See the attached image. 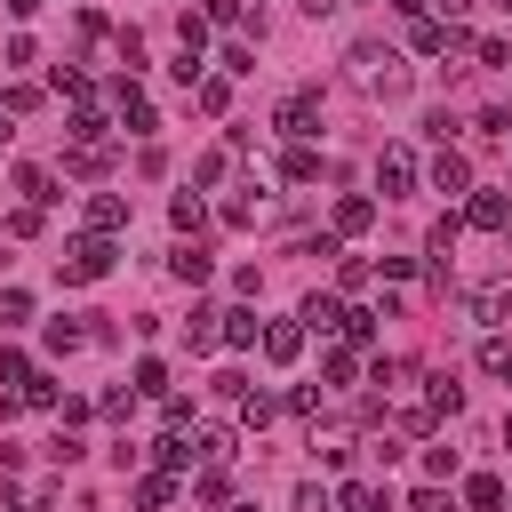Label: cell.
Returning a JSON list of instances; mask_svg holds the SVG:
<instances>
[{
    "instance_id": "10",
    "label": "cell",
    "mask_w": 512,
    "mask_h": 512,
    "mask_svg": "<svg viewBox=\"0 0 512 512\" xmlns=\"http://www.w3.org/2000/svg\"><path fill=\"white\" fill-rule=\"evenodd\" d=\"M112 96H120V120H128V136H152V104H144V88H136V80H120Z\"/></svg>"
},
{
    "instance_id": "5",
    "label": "cell",
    "mask_w": 512,
    "mask_h": 512,
    "mask_svg": "<svg viewBox=\"0 0 512 512\" xmlns=\"http://www.w3.org/2000/svg\"><path fill=\"white\" fill-rule=\"evenodd\" d=\"M432 192H448V200H464V192H472V160H464L456 144H440V152H432Z\"/></svg>"
},
{
    "instance_id": "13",
    "label": "cell",
    "mask_w": 512,
    "mask_h": 512,
    "mask_svg": "<svg viewBox=\"0 0 512 512\" xmlns=\"http://www.w3.org/2000/svg\"><path fill=\"white\" fill-rule=\"evenodd\" d=\"M120 224H128V200L120 192H96L88 200V232H120Z\"/></svg>"
},
{
    "instance_id": "11",
    "label": "cell",
    "mask_w": 512,
    "mask_h": 512,
    "mask_svg": "<svg viewBox=\"0 0 512 512\" xmlns=\"http://www.w3.org/2000/svg\"><path fill=\"white\" fill-rule=\"evenodd\" d=\"M304 352V328L296 320H264V360H296Z\"/></svg>"
},
{
    "instance_id": "17",
    "label": "cell",
    "mask_w": 512,
    "mask_h": 512,
    "mask_svg": "<svg viewBox=\"0 0 512 512\" xmlns=\"http://www.w3.org/2000/svg\"><path fill=\"white\" fill-rule=\"evenodd\" d=\"M16 192H24V208H48L56 200V176L48 168H16Z\"/></svg>"
},
{
    "instance_id": "42",
    "label": "cell",
    "mask_w": 512,
    "mask_h": 512,
    "mask_svg": "<svg viewBox=\"0 0 512 512\" xmlns=\"http://www.w3.org/2000/svg\"><path fill=\"white\" fill-rule=\"evenodd\" d=\"M504 448H512V416H504Z\"/></svg>"
},
{
    "instance_id": "36",
    "label": "cell",
    "mask_w": 512,
    "mask_h": 512,
    "mask_svg": "<svg viewBox=\"0 0 512 512\" xmlns=\"http://www.w3.org/2000/svg\"><path fill=\"white\" fill-rule=\"evenodd\" d=\"M480 136H512V112H504V104H488V112H480Z\"/></svg>"
},
{
    "instance_id": "9",
    "label": "cell",
    "mask_w": 512,
    "mask_h": 512,
    "mask_svg": "<svg viewBox=\"0 0 512 512\" xmlns=\"http://www.w3.org/2000/svg\"><path fill=\"white\" fill-rule=\"evenodd\" d=\"M408 48H416V56H448V48H456V32H448L440 16H416V32H408Z\"/></svg>"
},
{
    "instance_id": "18",
    "label": "cell",
    "mask_w": 512,
    "mask_h": 512,
    "mask_svg": "<svg viewBox=\"0 0 512 512\" xmlns=\"http://www.w3.org/2000/svg\"><path fill=\"white\" fill-rule=\"evenodd\" d=\"M368 224H376V200H360V192H352V200H336V232H344V240H352V232H368Z\"/></svg>"
},
{
    "instance_id": "33",
    "label": "cell",
    "mask_w": 512,
    "mask_h": 512,
    "mask_svg": "<svg viewBox=\"0 0 512 512\" xmlns=\"http://www.w3.org/2000/svg\"><path fill=\"white\" fill-rule=\"evenodd\" d=\"M456 472V448H424V480H448Z\"/></svg>"
},
{
    "instance_id": "45",
    "label": "cell",
    "mask_w": 512,
    "mask_h": 512,
    "mask_svg": "<svg viewBox=\"0 0 512 512\" xmlns=\"http://www.w3.org/2000/svg\"><path fill=\"white\" fill-rule=\"evenodd\" d=\"M504 376H512V360H504Z\"/></svg>"
},
{
    "instance_id": "30",
    "label": "cell",
    "mask_w": 512,
    "mask_h": 512,
    "mask_svg": "<svg viewBox=\"0 0 512 512\" xmlns=\"http://www.w3.org/2000/svg\"><path fill=\"white\" fill-rule=\"evenodd\" d=\"M168 216H176V232H192V224H200V192H176V200H168Z\"/></svg>"
},
{
    "instance_id": "41",
    "label": "cell",
    "mask_w": 512,
    "mask_h": 512,
    "mask_svg": "<svg viewBox=\"0 0 512 512\" xmlns=\"http://www.w3.org/2000/svg\"><path fill=\"white\" fill-rule=\"evenodd\" d=\"M504 256H512V224H504Z\"/></svg>"
},
{
    "instance_id": "16",
    "label": "cell",
    "mask_w": 512,
    "mask_h": 512,
    "mask_svg": "<svg viewBox=\"0 0 512 512\" xmlns=\"http://www.w3.org/2000/svg\"><path fill=\"white\" fill-rule=\"evenodd\" d=\"M280 176H288V184H312V176H320V152H312V144H288V152H280Z\"/></svg>"
},
{
    "instance_id": "4",
    "label": "cell",
    "mask_w": 512,
    "mask_h": 512,
    "mask_svg": "<svg viewBox=\"0 0 512 512\" xmlns=\"http://www.w3.org/2000/svg\"><path fill=\"white\" fill-rule=\"evenodd\" d=\"M408 184H416V152H408V144H384V152H376V192L400 200Z\"/></svg>"
},
{
    "instance_id": "43",
    "label": "cell",
    "mask_w": 512,
    "mask_h": 512,
    "mask_svg": "<svg viewBox=\"0 0 512 512\" xmlns=\"http://www.w3.org/2000/svg\"><path fill=\"white\" fill-rule=\"evenodd\" d=\"M0 144H8V120H0Z\"/></svg>"
},
{
    "instance_id": "22",
    "label": "cell",
    "mask_w": 512,
    "mask_h": 512,
    "mask_svg": "<svg viewBox=\"0 0 512 512\" xmlns=\"http://www.w3.org/2000/svg\"><path fill=\"white\" fill-rule=\"evenodd\" d=\"M168 272H176V280H192V288H200V280H208V248H176V256H168Z\"/></svg>"
},
{
    "instance_id": "3",
    "label": "cell",
    "mask_w": 512,
    "mask_h": 512,
    "mask_svg": "<svg viewBox=\"0 0 512 512\" xmlns=\"http://www.w3.org/2000/svg\"><path fill=\"white\" fill-rule=\"evenodd\" d=\"M280 136H288V144H304V136H320V88H296V96L280 104Z\"/></svg>"
},
{
    "instance_id": "2",
    "label": "cell",
    "mask_w": 512,
    "mask_h": 512,
    "mask_svg": "<svg viewBox=\"0 0 512 512\" xmlns=\"http://www.w3.org/2000/svg\"><path fill=\"white\" fill-rule=\"evenodd\" d=\"M56 272H64L72 288H80V280H104V272H112V240H104V232H88V240H72V248L56 256Z\"/></svg>"
},
{
    "instance_id": "40",
    "label": "cell",
    "mask_w": 512,
    "mask_h": 512,
    "mask_svg": "<svg viewBox=\"0 0 512 512\" xmlns=\"http://www.w3.org/2000/svg\"><path fill=\"white\" fill-rule=\"evenodd\" d=\"M432 8H448V16H456V8H472V0H432Z\"/></svg>"
},
{
    "instance_id": "39",
    "label": "cell",
    "mask_w": 512,
    "mask_h": 512,
    "mask_svg": "<svg viewBox=\"0 0 512 512\" xmlns=\"http://www.w3.org/2000/svg\"><path fill=\"white\" fill-rule=\"evenodd\" d=\"M8 8H16V16H32V8H40V0H8Z\"/></svg>"
},
{
    "instance_id": "21",
    "label": "cell",
    "mask_w": 512,
    "mask_h": 512,
    "mask_svg": "<svg viewBox=\"0 0 512 512\" xmlns=\"http://www.w3.org/2000/svg\"><path fill=\"white\" fill-rule=\"evenodd\" d=\"M256 208H264V192H256V184H240V192L224 200V224H256Z\"/></svg>"
},
{
    "instance_id": "35",
    "label": "cell",
    "mask_w": 512,
    "mask_h": 512,
    "mask_svg": "<svg viewBox=\"0 0 512 512\" xmlns=\"http://www.w3.org/2000/svg\"><path fill=\"white\" fill-rule=\"evenodd\" d=\"M200 24H240V0H200Z\"/></svg>"
},
{
    "instance_id": "23",
    "label": "cell",
    "mask_w": 512,
    "mask_h": 512,
    "mask_svg": "<svg viewBox=\"0 0 512 512\" xmlns=\"http://www.w3.org/2000/svg\"><path fill=\"white\" fill-rule=\"evenodd\" d=\"M184 344H192V352H216V344H224V336H216V312H192V320H184Z\"/></svg>"
},
{
    "instance_id": "19",
    "label": "cell",
    "mask_w": 512,
    "mask_h": 512,
    "mask_svg": "<svg viewBox=\"0 0 512 512\" xmlns=\"http://www.w3.org/2000/svg\"><path fill=\"white\" fill-rule=\"evenodd\" d=\"M160 464H168V472H192V464H200V440L168 432V440H160Z\"/></svg>"
},
{
    "instance_id": "12",
    "label": "cell",
    "mask_w": 512,
    "mask_h": 512,
    "mask_svg": "<svg viewBox=\"0 0 512 512\" xmlns=\"http://www.w3.org/2000/svg\"><path fill=\"white\" fill-rule=\"evenodd\" d=\"M336 504H344V512H392V488H368V480H344V488H336Z\"/></svg>"
},
{
    "instance_id": "31",
    "label": "cell",
    "mask_w": 512,
    "mask_h": 512,
    "mask_svg": "<svg viewBox=\"0 0 512 512\" xmlns=\"http://www.w3.org/2000/svg\"><path fill=\"white\" fill-rule=\"evenodd\" d=\"M0 320H8V328L32 320V296H24V288H0Z\"/></svg>"
},
{
    "instance_id": "34",
    "label": "cell",
    "mask_w": 512,
    "mask_h": 512,
    "mask_svg": "<svg viewBox=\"0 0 512 512\" xmlns=\"http://www.w3.org/2000/svg\"><path fill=\"white\" fill-rule=\"evenodd\" d=\"M328 504H336V496H328L320 480H304V488H296V512H328Z\"/></svg>"
},
{
    "instance_id": "15",
    "label": "cell",
    "mask_w": 512,
    "mask_h": 512,
    "mask_svg": "<svg viewBox=\"0 0 512 512\" xmlns=\"http://www.w3.org/2000/svg\"><path fill=\"white\" fill-rule=\"evenodd\" d=\"M216 320H224V328H216L224 344H256V336H264V320H256L248 304H232V312H216Z\"/></svg>"
},
{
    "instance_id": "27",
    "label": "cell",
    "mask_w": 512,
    "mask_h": 512,
    "mask_svg": "<svg viewBox=\"0 0 512 512\" xmlns=\"http://www.w3.org/2000/svg\"><path fill=\"white\" fill-rule=\"evenodd\" d=\"M136 392H144V400H168V368H160V360H136Z\"/></svg>"
},
{
    "instance_id": "26",
    "label": "cell",
    "mask_w": 512,
    "mask_h": 512,
    "mask_svg": "<svg viewBox=\"0 0 512 512\" xmlns=\"http://www.w3.org/2000/svg\"><path fill=\"white\" fill-rule=\"evenodd\" d=\"M80 344H88L80 320H48V352H80Z\"/></svg>"
},
{
    "instance_id": "1",
    "label": "cell",
    "mask_w": 512,
    "mask_h": 512,
    "mask_svg": "<svg viewBox=\"0 0 512 512\" xmlns=\"http://www.w3.org/2000/svg\"><path fill=\"white\" fill-rule=\"evenodd\" d=\"M344 64H352V80H360L368 96H384V104H392V96H408V72H400V56H392V48L360 40V48L344 56Z\"/></svg>"
},
{
    "instance_id": "46",
    "label": "cell",
    "mask_w": 512,
    "mask_h": 512,
    "mask_svg": "<svg viewBox=\"0 0 512 512\" xmlns=\"http://www.w3.org/2000/svg\"><path fill=\"white\" fill-rule=\"evenodd\" d=\"M504 144H512V136H504Z\"/></svg>"
},
{
    "instance_id": "44",
    "label": "cell",
    "mask_w": 512,
    "mask_h": 512,
    "mask_svg": "<svg viewBox=\"0 0 512 512\" xmlns=\"http://www.w3.org/2000/svg\"><path fill=\"white\" fill-rule=\"evenodd\" d=\"M232 512H256V504H232Z\"/></svg>"
},
{
    "instance_id": "6",
    "label": "cell",
    "mask_w": 512,
    "mask_h": 512,
    "mask_svg": "<svg viewBox=\"0 0 512 512\" xmlns=\"http://www.w3.org/2000/svg\"><path fill=\"white\" fill-rule=\"evenodd\" d=\"M464 224L504 232V224H512V192H496V184H488V192H464Z\"/></svg>"
},
{
    "instance_id": "37",
    "label": "cell",
    "mask_w": 512,
    "mask_h": 512,
    "mask_svg": "<svg viewBox=\"0 0 512 512\" xmlns=\"http://www.w3.org/2000/svg\"><path fill=\"white\" fill-rule=\"evenodd\" d=\"M408 512H456V504H448L440 488H416V496H408Z\"/></svg>"
},
{
    "instance_id": "32",
    "label": "cell",
    "mask_w": 512,
    "mask_h": 512,
    "mask_svg": "<svg viewBox=\"0 0 512 512\" xmlns=\"http://www.w3.org/2000/svg\"><path fill=\"white\" fill-rule=\"evenodd\" d=\"M344 336L352 344H376V312H344Z\"/></svg>"
},
{
    "instance_id": "29",
    "label": "cell",
    "mask_w": 512,
    "mask_h": 512,
    "mask_svg": "<svg viewBox=\"0 0 512 512\" xmlns=\"http://www.w3.org/2000/svg\"><path fill=\"white\" fill-rule=\"evenodd\" d=\"M240 424L264 432V424H272V392H240Z\"/></svg>"
},
{
    "instance_id": "25",
    "label": "cell",
    "mask_w": 512,
    "mask_h": 512,
    "mask_svg": "<svg viewBox=\"0 0 512 512\" xmlns=\"http://www.w3.org/2000/svg\"><path fill=\"white\" fill-rule=\"evenodd\" d=\"M464 504H472V512H496V504H504V480H488V472L464 480Z\"/></svg>"
},
{
    "instance_id": "20",
    "label": "cell",
    "mask_w": 512,
    "mask_h": 512,
    "mask_svg": "<svg viewBox=\"0 0 512 512\" xmlns=\"http://www.w3.org/2000/svg\"><path fill=\"white\" fill-rule=\"evenodd\" d=\"M136 504H144V512L176 504V480H168V472H144V480H136Z\"/></svg>"
},
{
    "instance_id": "38",
    "label": "cell",
    "mask_w": 512,
    "mask_h": 512,
    "mask_svg": "<svg viewBox=\"0 0 512 512\" xmlns=\"http://www.w3.org/2000/svg\"><path fill=\"white\" fill-rule=\"evenodd\" d=\"M296 8H304V16H336L344 0H296Z\"/></svg>"
},
{
    "instance_id": "24",
    "label": "cell",
    "mask_w": 512,
    "mask_h": 512,
    "mask_svg": "<svg viewBox=\"0 0 512 512\" xmlns=\"http://www.w3.org/2000/svg\"><path fill=\"white\" fill-rule=\"evenodd\" d=\"M424 408H432V416H456V408H464V384H456V376H432V400H424Z\"/></svg>"
},
{
    "instance_id": "7",
    "label": "cell",
    "mask_w": 512,
    "mask_h": 512,
    "mask_svg": "<svg viewBox=\"0 0 512 512\" xmlns=\"http://www.w3.org/2000/svg\"><path fill=\"white\" fill-rule=\"evenodd\" d=\"M464 312H472L480 328H504V320H512V280H488V288H472V296H464Z\"/></svg>"
},
{
    "instance_id": "8",
    "label": "cell",
    "mask_w": 512,
    "mask_h": 512,
    "mask_svg": "<svg viewBox=\"0 0 512 512\" xmlns=\"http://www.w3.org/2000/svg\"><path fill=\"white\" fill-rule=\"evenodd\" d=\"M64 168H72V176H104V168H112V144H104V136H80V144L64 152Z\"/></svg>"
},
{
    "instance_id": "14",
    "label": "cell",
    "mask_w": 512,
    "mask_h": 512,
    "mask_svg": "<svg viewBox=\"0 0 512 512\" xmlns=\"http://www.w3.org/2000/svg\"><path fill=\"white\" fill-rule=\"evenodd\" d=\"M296 320H304L312 336H328V328H344V304H336V296H304V312H296Z\"/></svg>"
},
{
    "instance_id": "28",
    "label": "cell",
    "mask_w": 512,
    "mask_h": 512,
    "mask_svg": "<svg viewBox=\"0 0 512 512\" xmlns=\"http://www.w3.org/2000/svg\"><path fill=\"white\" fill-rule=\"evenodd\" d=\"M176 40H184V56H208V24L200 16H176Z\"/></svg>"
},
{
    "instance_id": "47",
    "label": "cell",
    "mask_w": 512,
    "mask_h": 512,
    "mask_svg": "<svg viewBox=\"0 0 512 512\" xmlns=\"http://www.w3.org/2000/svg\"><path fill=\"white\" fill-rule=\"evenodd\" d=\"M504 72H512V64H504Z\"/></svg>"
}]
</instances>
